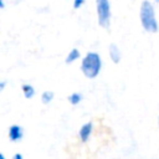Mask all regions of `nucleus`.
Masks as SVG:
<instances>
[{
    "label": "nucleus",
    "mask_w": 159,
    "mask_h": 159,
    "mask_svg": "<svg viewBox=\"0 0 159 159\" xmlns=\"http://www.w3.org/2000/svg\"><path fill=\"white\" fill-rule=\"evenodd\" d=\"M102 70V58L97 52H87L81 61V71L84 77L93 80L96 78Z\"/></svg>",
    "instance_id": "obj_1"
},
{
    "label": "nucleus",
    "mask_w": 159,
    "mask_h": 159,
    "mask_svg": "<svg viewBox=\"0 0 159 159\" xmlns=\"http://www.w3.org/2000/svg\"><path fill=\"white\" fill-rule=\"evenodd\" d=\"M139 17H140V24L143 29L147 32L155 34L158 31V21L155 17V11L154 6L152 5L150 1L144 0L140 5V11H139Z\"/></svg>",
    "instance_id": "obj_2"
},
{
    "label": "nucleus",
    "mask_w": 159,
    "mask_h": 159,
    "mask_svg": "<svg viewBox=\"0 0 159 159\" xmlns=\"http://www.w3.org/2000/svg\"><path fill=\"white\" fill-rule=\"evenodd\" d=\"M97 19L98 25L103 29H109L111 26V5L108 0H96Z\"/></svg>",
    "instance_id": "obj_3"
},
{
    "label": "nucleus",
    "mask_w": 159,
    "mask_h": 159,
    "mask_svg": "<svg viewBox=\"0 0 159 159\" xmlns=\"http://www.w3.org/2000/svg\"><path fill=\"white\" fill-rule=\"evenodd\" d=\"M7 137L12 143L21 142L24 138V128L19 124H11L7 129Z\"/></svg>",
    "instance_id": "obj_4"
},
{
    "label": "nucleus",
    "mask_w": 159,
    "mask_h": 159,
    "mask_svg": "<svg viewBox=\"0 0 159 159\" xmlns=\"http://www.w3.org/2000/svg\"><path fill=\"white\" fill-rule=\"evenodd\" d=\"M92 132H93V123L92 122H86L83 123L81 127H80V130H78V138L82 143H86L91 135H92Z\"/></svg>",
    "instance_id": "obj_5"
},
{
    "label": "nucleus",
    "mask_w": 159,
    "mask_h": 159,
    "mask_svg": "<svg viewBox=\"0 0 159 159\" xmlns=\"http://www.w3.org/2000/svg\"><path fill=\"white\" fill-rule=\"evenodd\" d=\"M109 57L113 63H119V61H120V51L116 43L109 45Z\"/></svg>",
    "instance_id": "obj_6"
},
{
    "label": "nucleus",
    "mask_w": 159,
    "mask_h": 159,
    "mask_svg": "<svg viewBox=\"0 0 159 159\" xmlns=\"http://www.w3.org/2000/svg\"><path fill=\"white\" fill-rule=\"evenodd\" d=\"M21 91H22V94H24V97H25L26 99L34 98V96H35V93H36L35 87H34L32 84H30V83H24V84L21 86Z\"/></svg>",
    "instance_id": "obj_7"
},
{
    "label": "nucleus",
    "mask_w": 159,
    "mask_h": 159,
    "mask_svg": "<svg viewBox=\"0 0 159 159\" xmlns=\"http://www.w3.org/2000/svg\"><path fill=\"white\" fill-rule=\"evenodd\" d=\"M80 56H81V52H80V50H78V48H72V50H71V51L67 53L65 62H66L67 65H70V63H73L75 61H77V60L80 58Z\"/></svg>",
    "instance_id": "obj_8"
},
{
    "label": "nucleus",
    "mask_w": 159,
    "mask_h": 159,
    "mask_svg": "<svg viewBox=\"0 0 159 159\" xmlns=\"http://www.w3.org/2000/svg\"><path fill=\"white\" fill-rule=\"evenodd\" d=\"M82 98H83V96H82V93H80V92H73V93H71L70 96H68V102L72 104V106H77V104H80L81 102H82Z\"/></svg>",
    "instance_id": "obj_9"
},
{
    "label": "nucleus",
    "mask_w": 159,
    "mask_h": 159,
    "mask_svg": "<svg viewBox=\"0 0 159 159\" xmlns=\"http://www.w3.org/2000/svg\"><path fill=\"white\" fill-rule=\"evenodd\" d=\"M53 97H55V93H53L52 91H45V92H42V94H41V102H42L43 104H50V103L52 102Z\"/></svg>",
    "instance_id": "obj_10"
},
{
    "label": "nucleus",
    "mask_w": 159,
    "mask_h": 159,
    "mask_svg": "<svg viewBox=\"0 0 159 159\" xmlns=\"http://www.w3.org/2000/svg\"><path fill=\"white\" fill-rule=\"evenodd\" d=\"M83 4H84V0H73V7L75 9H80Z\"/></svg>",
    "instance_id": "obj_11"
},
{
    "label": "nucleus",
    "mask_w": 159,
    "mask_h": 159,
    "mask_svg": "<svg viewBox=\"0 0 159 159\" xmlns=\"http://www.w3.org/2000/svg\"><path fill=\"white\" fill-rule=\"evenodd\" d=\"M11 159H24V155H22L21 153H15Z\"/></svg>",
    "instance_id": "obj_12"
},
{
    "label": "nucleus",
    "mask_w": 159,
    "mask_h": 159,
    "mask_svg": "<svg viewBox=\"0 0 159 159\" xmlns=\"http://www.w3.org/2000/svg\"><path fill=\"white\" fill-rule=\"evenodd\" d=\"M5 86H6V81H1L0 82V92L5 89Z\"/></svg>",
    "instance_id": "obj_13"
},
{
    "label": "nucleus",
    "mask_w": 159,
    "mask_h": 159,
    "mask_svg": "<svg viewBox=\"0 0 159 159\" xmlns=\"http://www.w3.org/2000/svg\"><path fill=\"white\" fill-rule=\"evenodd\" d=\"M0 159H6V157H5L4 153H0Z\"/></svg>",
    "instance_id": "obj_14"
},
{
    "label": "nucleus",
    "mask_w": 159,
    "mask_h": 159,
    "mask_svg": "<svg viewBox=\"0 0 159 159\" xmlns=\"http://www.w3.org/2000/svg\"><path fill=\"white\" fill-rule=\"evenodd\" d=\"M158 125H159V117H158Z\"/></svg>",
    "instance_id": "obj_15"
},
{
    "label": "nucleus",
    "mask_w": 159,
    "mask_h": 159,
    "mask_svg": "<svg viewBox=\"0 0 159 159\" xmlns=\"http://www.w3.org/2000/svg\"><path fill=\"white\" fill-rule=\"evenodd\" d=\"M155 1H157V2H159V0H155Z\"/></svg>",
    "instance_id": "obj_16"
}]
</instances>
